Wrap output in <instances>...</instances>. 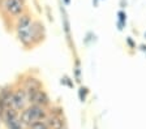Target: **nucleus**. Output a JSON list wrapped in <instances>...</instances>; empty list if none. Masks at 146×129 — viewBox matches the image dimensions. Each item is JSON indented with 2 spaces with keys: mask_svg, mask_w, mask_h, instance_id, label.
Wrapping results in <instances>:
<instances>
[{
  "mask_svg": "<svg viewBox=\"0 0 146 129\" xmlns=\"http://www.w3.org/2000/svg\"><path fill=\"white\" fill-rule=\"evenodd\" d=\"M33 29H34V21L31 17L26 13H22L18 16L17 25H16V31H17V37L20 42L24 46H29L33 43Z\"/></svg>",
  "mask_w": 146,
  "mask_h": 129,
  "instance_id": "obj_1",
  "label": "nucleus"
},
{
  "mask_svg": "<svg viewBox=\"0 0 146 129\" xmlns=\"http://www.w3.org/2000/svg\"><path fill=\"white\" fill-rule=\"evenodd\" d=\"M46 116V111L43 108V106H38V105H31L30 107L25 108L20 115L22 124L25 125H30V124L35 123L38 120H43Z\"/></svg>",
  "mask_w": 146,
  "mask_h": 129,
  "instance_id": "obj_2",
  "label": "nucleus"
},
{
  "mask_svg": "<svg viewBox=\"0 0 146 129\" xmlns=\"http://www.w3.org/2000/svg\"><path fill=\"white\" fill-rule=\"evenodd\" d=\"M26 1L25 0H4L3 9L7 15L12 16V17H18L21 16L25 11Z\"/></svg>",
  "mask_w": 146,
  "mask_h": 129,
  "instance_id": "obj_3",
  "label": "nucleus"
},
{
  "mask_svg": "<svg viewBox=\"0 0 146 129\" xmlns=\"http://www.w3.org/2000/svg\"><path fill=\"white\" fill-rule=\"evenodd\" d=\"M26 101H27L26 91L25 90H18L15 94H12V108H15L16 111L22 110Z\"/></svg>",
  "mask_w": 146,
  "mask_h": 129,
  "instance_id": "obj_4",
  "label": "nucleus"
},
{
  "mask_svg": "<svg viewBox=\"0 0 146 129\" xmlns=\"http://www.w3.org/2000/svg\"><path fill=\"white\" fill-rule=\"evenodd\" d=\"M60 15H61V24H63V30L65 33L68 42H70V21H69V16H68L65 8L63 7V3H60Z\"/></svg>",
  "mask_w": 146,
  "mask_h": 129,
  "instance_id": "obj_5",
  "label": "nucleus"
},
{
  "mask_svg": "<svg viewBox=\"0 0 146 129\" xmlns=\"http://www.w3.org/2000/svg\"><path fill=\"white\" fill-rule=\"evenodd\" d=\"M116 25H117L119 30H123L127 25V13L123 9H120L117 12V20H116Z\"/></svg>",
  "mask_w": 146,
  "mask_h": 129,
  "instance_id": "obj_6",
  "label": "nucleus"
},
{
  "mask_svg": "<svg viewBox=\"0 0 146 129\" xmlns=\"http://www.w3.org/2000/svg\"><path fill=\"white\" fill-rule=\"evenodd\" d=\"M7 126H8V129H22V121L20 117H13V119L8 120V121H5Z\"/></svg>",
  "mask_w": 146,
  "mask_h": 129,
  "instance_id": "obj_7",
  "label": "nucleus"
},
{
  "mask_svg": "<svg viewBox=\"0 0 146 129\" xmlns=\"http://www.w3.org/2000/svg\"><path fill=\"white\" fill-rule=\"evenodd\" d=\"M29 129H50V125L47 121H44V120H38L35 123L30 124V125H29Z\"/></svg>",
  "mask_w": 146,
  "mask_h": 129,
  "instance_id": "obj_8",
  "label": "nucleus"
},
{
  "mask_svg": "<svg viewBox=\"0 0 146 129\" xmlns=\"http://www.w3.org/2000/svg\"><path fill=\"white\" fill-rule=\"evenodd\" d=\"M88 93H89L88 87H85V86H81V87H80V90H78V98H80V101H81V102H85L86 101V97H88Z\"/></svg>",
  "mask_w": 146,
  "mask_h": 129,
  "instance_id": "obj_9",
  "label": "nucleus"
},
{
  "mask_svg": "<svg viewBox=\"0 0 146 129\" xmlns=\"http://www.w3.org/2000/svg\"><path fill=\"white\" fill-rule=\"evenodd\" d=\"M61 83H67V85L69 86V87H73V83L70 82V80L68 78L67 76H64V78H61Z\"/></svg>",
  "mask_w": 146,
  "mask_h": 129,
  "instance_id": "obj_10",
  "label": "nucleus"
},
{
  "mask_svg": "<svg viewBox=\"0 0 146 129\" xmlns=\"http://www.w3.org/2000/svg\"><path fill=\"white\" fill-rule=\"evenodd\" d=\"M99 1L100 0H93V7H94V8H98V7H99Z\"/></svg>",
  "mask_w": 146,
  "mask_h": 129,
  "instance_id": "obj_11",
  "label": "nucleus"
},
{
  "mask_svg": "<svg viewBox=\"0 0 146 129\" xmlns=\"http://www.w3.org/2000/svg\"><path fill=\"white\" fill-rule=\"evenodd\" d=\"M120 7L125 8V7H127V0H120Z\"/></svg>",
  "mask_w": 146,
  "mask_h": 129,
  "instance_id": "obj_12",
  "label": "nucleus"
},
{
  "mask_svg": "<svg viewBox=\"0 0 146 129\" xmlns=\"http://www.w3.org/2000/svg\"><path fill=\"white\" fill-rule=\"evenodd\" d=\"M61 3H63L64 5H70V3H72V0H61Z\"/></svg>",
  "mask_w": 146,
  "mask_h": 129,
  "instance_id": "obj_13",
  "label": "nucleus"
},
{
  "mask_svg": "<svg viewBox=\"0 0 146 129\" xmlns=\"http://www.w3.org/2000/svg\"><path fill=\"white\" fill-rule=\"evenodd\" d=\"M3 106H1V103H0V115H3Z\"/></svg>",
  "mask_w": 146,
  "mask_h": 129,
  "instance_id": "obj_14",
  "label": "nucleus"
},
{
  "mask_svg": "<svg viewBox=\"0 0 146 129\" xmlns=\"http://www.w3.org/2000/svg\"><path fill=\"white\" fill-rule=\"evenodd\" d=\"M141 50H142L143 52H146V46H143V44H142V46H141Z\"/></svg>",
  "mask_w": 146,
  "mask_h": 129,
  "instance_id": "obj_15",
  "label": "nucleus"
},
{
  "mask_svg": "<svg viewBox=\"0 0 146 129\" xmlns=\"http://www.w3.org/2000/svg\"><path fill=\"white\" fill-rule=\"evenodd\" d=\"M60 129H65V128H60Z\"/></svg>",
  "mask_w": 146,
  "mask_h": 129,
  "instance_id": "obj_16",
  "label": "nucleus"
},
{
  "mask_svg": "<svg viewBox=\"0 0 146 129\" xmlns=\"http://www.w3.org/2000/svg\"><path fill=\"white\" fill-rule=\"evenodd\" d=\"M145 37H146V33H145Z\"/></svg>",
  "mask_w": 146,
  "mask_h": 129,
  "instance_id": "obj_17",
  "label": "nucleus"
}]
</instances>
